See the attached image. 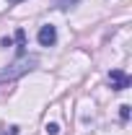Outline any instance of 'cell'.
I'll list each match as a JSON object with an SVG mask.
<instances>
[{"label":"cell","instance_id":"obj_1","mask_svg":"<svg viewBox=\"0 0 132 135\" xmlns=\"http://www.w3.org/2000/svg\"><path fill=\"white\" fill-rule=\"evenodd\" d=\"M31 65H36V57H18L16 62L11 65V70L0 75V81H8V78H18L21 73H26V70H29Z\"/></svg>","mask_w":132,"mask_h":135},{"label":"cell","instance_id":"obj_2","mask_svg":"<svg viewBox=\"0 0 132 135\" xmlns=\"http://www.w3.org/2000/svg\"><path fill=\"white\" fill-rule=\"evenodd\" d=\"M109 83H111L114 91H124V88L130 86V75H127L124 70H111V73H109Z\"/></svg>","mask_w":132,"mask_h":135},{"label":"cell","instance_id":"obj_3","mask_svg":"<svg viewBox=\"0 0 132 135\" xmlns=\"http://www.w3.org/2000/svg\"><path fill=\"white\" fill-rule=\"evenodd\" d=\"M36 39H39V44H42V47H52V44L57 42V29H54L52 23H47V26H42V29H39V36H36Z\"/></svg>","mask_w":132,"mask_h":135},{"label":"cell","instance_id":"obj_4","mask_svg":"<svg viewBox=\"0 0 132 135\" xmlns=\"http://www.w3.org/2000/svg\"><path fill=\"white\" fill-rule=\"evenodd\" d=\"M16 44H18V47L26 44V34H23V29H18V31H16Z\"/></svg>","mask_w":132,"mask_h":135},{"label":"cell","instance_id":"obj_5","mask_svg":"<svg viewBox=\"0 0 132 135\" xmlns=\"http://www.w3.org/2000/svg\"><path fill=\"white\" fill-rule=\"evenodd\" d=\"M119 117H122V119H130V107H127V104L119 107Z\"/></svg>","mask_w":132,"mask_h":135},{"label":"cell","instance_id":"obj_6","mask_svg":"<svg viewBox=\"0 0 132 135\" xmlns=\"http://www.w3.org/2000/svg\"><path fill=\"white\" fill-rule=\"evenodd\" d=\"M57 133H60V125L49 122V125H47V135H57Z\"/></svg>","mask_w":132,"mask_h":135},{"label":"cell","instance_id":"obj_7","mask_svg":"<svg viewBox=\"0 0 132 135\" xmlns=\"http://www.w3.org/2000/svg\"><path fill=\"white\" fill-rule=\"evenodd\" d=\"M57 3H60V8H70V5L78 3V0H57Z\"/></svg>","mask_w":132,"mask_h":135},{"label":"cell","instance_id":"obj_8","mask_svg":"<svg viewBox=\"0 0 132 135\" xmlns=\"http://www.w3.org/2000/svg\"><path fill=\"white\" fill-rule=\"evenodd\" d=\"M8 3H23V0H8Z\"/></svg>","mask_w":132,"mask_h":135}]
</instances>
